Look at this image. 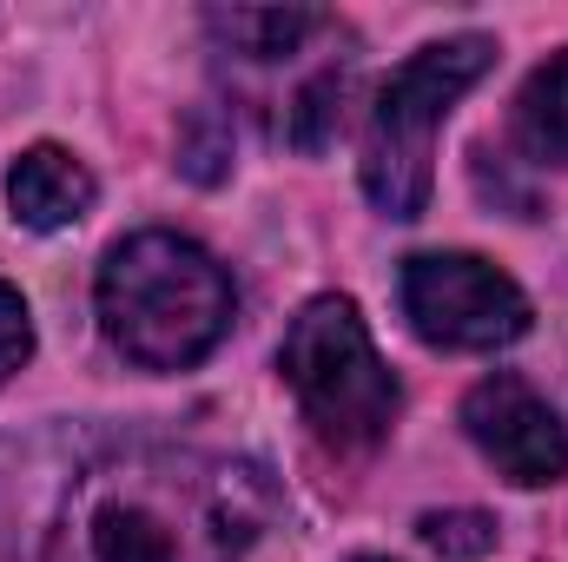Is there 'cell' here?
Listing matches in <instances>:
<instances>
[{
  "mask_svg": "<svg viewBox=\"0 0 568 562\" xmlns=\"http://www.w3.org/2000/svg\"><path fill=\"white\" fill-rule=\"evenodd\" d=\"M516 145L536 165H568V53L529 73L516 100Z\"/></svg>",
  "mask_w": 568,
  "mask_h": 562,
  "instance_id": "cell-8",
  "label": "cell"
},
{
  "mask_svg": "<svg viewBox=\"0 0 568 562\" xmlns=\"http://www.w3.org/2000/svg\"><path fill=\"white\" fill-rule=\"evenodd\" d=\"M278 364L304 404V418L337 450H364L397 423L404 391H397L390 364L377 358L351 298H311L284 331Z\"/></svg>",
  "mask_w": 568,
  "mask_h": 562,
  "instance_id": "cell-4",
  "label": "cell"
},
{
  "mask_svg": "<svg viewBox=\"0 0 568 562\" xmlns=\"http://www.w3.org/2000/svg\"><path fill=\"white\" fill-rule=\"evenodd\" d=\"M311 27H317V13H304V7H232V13H212V33L232 40V47L252 53V60L291 53Z\"/></svg>",
  "mask_w": 568,
  "mask_h": 562,
  "instance_id": "cell-9",
  "label": "cell"
},
{
  "mask_svg": "<svg viewBox=\"0 0 568 562\" xmlns=\"http://www.w3.org/2000/svg\"><path fill=\"white\" fill-rule=\"evenodd\" d=\"M225 159H232V127H225L219 113H192V127H185V140H179V165H185L199 185H212V179H225Z\"/></svg>",
  "mask_w": 568,
  "mask_h": 562,
  "instance_id": "cell-12",
  "label": "cell"
},
{
  "mask_svg": "<svg viewBox=\"0 0 568 562\" xmlns=\"http://www.w3.org/2000/svg\"><path fill=\"white\" fill-rule=\"evenodd\" d=\"M7 205H13L20 225L60 232V225H73V219H87V205H93V172H87L73 152H60V145H33V152H20L13 172H7Z\"/></svg>",
  "mask_w": 568,
  "mask_h": 562,
  "instance_id": "cell-7",
  "label": "cell"
},
{
  "mask_svg": "<svg viewBox=\"0 0 568 562\" xmlns=\"http://www.w3.org/2000/svg\"><path fill=\"white\" fill-rule=\"evenodd\" d=\"M272 503V476L245 456L106 450L73 476L47 530V562H239Z\"/></svg>",
  "mask_w": 568,
  "mask_h": 562,
  "instance_id": "cell-1",
  "label": "cell"
},
{
  "mask_svg": "<svg viewBox=\"0 0 568 562\" xmlns=\"http://www.w3.org/2000/svg\"><path fill=\"white\" fill-rule=\"evenodd\" d=\"M417 536L443 562H476L496 550V516H483V510H429L417 523Z\"/></svg>",
  "mask_w": 568,
  "mask_h": 562,
  "instance_id": "cell-10",
  "label": "cell"
},
{
  "mask_svg": "<svg viewBox=\"0 0 568 562\" xmlns=\"http://www.w3.org/2000/svg\"><path fill=\"white\" fill-rule=\"evenodd\" d=\"M337 113H344V73H317L297 107H291V145L297 152H324L331 133H337Z\"/></svg>",
  "mask_w": 568,
  "mask_h": 562,
  "instance_id": "cell-11",
  "label": "cell"
},
{
  "mask_svg": "<svg viewBox=\"0 0 568 562\" xmlns=\"http://www.w3.org/2000/svg\"><path fill=\"white\" fill-rule=\"evenodd\" d=\"M496 47L483 33H456V40H436L424 53H410L377 107H371V127H364V192L377 212L390 219H417L429 205V179H436V127L449 120V107L489 73Z\"/></svg>",
  "mask_w": 568,
  "mask_h": 562,
  "instance_id": "cell-3",
  "label": "cell"
},
{
  "mask_svg": "<svg viewBox=\"0 0 568 562\" xmlns=\"http://www.w3.org/2000/svg\"><path fill=\"white\" fill-rule=\"evenodd\" d=\"M33 358V318H27V298L13 284H0V384Z\"/></svg>",
  "mask_w": 568,
  "mask_h": 562,
  "instance_id": "cell-13",
  "label": "cell"
},
{
  "mask_svg": "<svg viewBox=\"0 0 568 562\" xmlns=\"http://www.w3.org/2000/svg\"><path fill=\"white\" fill-rule=\"evenodd\" d=\"M463 430L476 436V450L523 490H549L568 476V430L562 418L509 371L483 378L463 404Z\"/></svg>",
  "mask_w": 568,
  "mask_h": 562,
  "instance_id": "cell-6",
  "label": "cell"
},
{
  "mask_svg": "<svg viewBox=\"0 0 568 562\" xmlns=\"http://www.w3.org/2000/svg\"><path fill=\"white\" fill-rule=\"evenodd\" d=\"M232 311L225 265L179 232H133L100 265V324L140 371L199 364L232 331Z\"/></svg>",
  "mask_w": 568,
  "mask_h": 562,
  "instance_id": "cell-2",
  "label": "cell"
},
{
  "mask_svg": "<svg viewBox=\"0 0 568 562\" xmlns=\"http://www.w3.org/2000/svg\"><path fill=\"white\" fill-rule=\"evenodd\" d=\"M404 318L424 344L443 351H496L529 331V298L509 272L469 252H417L404 265Z\"/></svg>",
  "mask_w": 568,
  "mask_h": 562,
  "instance_id": "cell-5",
  "label": "cell"
}]
</instances>
